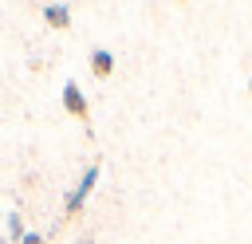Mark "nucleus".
Instances as JSON below:
<instances>
[{"label":"nucleus","mask_w":252,"mask_h":244,"mask_svg":"<svg viewBox=\"0 0 252 244\" xmlns=\"http://www.w3.org/2000/svg\"><path fill=\"white\" fill-rule=\"evenodd\" d=\"M94 181H98V165H91V169L83 173V181L71 189V197H67V205H63V213H67V216H75V213H79V205L87 201V193H91V185H94Z\"/></svg>","instance_id":"obj_1"},{"label":"nucleus","mask_w":252,"mask_h":244,"mask_svg":"<svg viewBox=\"0 0 252 244\" xmlns=\"http://www.w3.org/2000/svg\"><path fill=\"white\" fill-rule=\"evenodd\" d=\"M63 106H67V114L87 118V98H83V91H79L75 83H67V87H63Z\"/></svg>","instance_id":"obj_2"},{"label":"nucleus","mask_w":252,"mask_h":244,"mask_svg":"<svg viewBox=\"0 0 252 244\" xmlns=\"http://www.w3.org/2000/svg\"><path fill=\"white\" fill-rule=\"evenodd\" d=\"M43 20H47L51 28H71V8H67V4H47V8H43Z\"/></svg>","instance_id":"obj_3"},{"label":"nucleus","mask_w":252,"mask_h":244,"mask_svg":"<svg viewBox=\"0 0 252 244\" xmlns=\"http://www.w3.org/2000/svg\"><path fill=\"white\" fill-rule=\"evenodd\" d=\"M110 67H114V59H110V51H102V47H98V51L91 55V71H94V75L102 79V75H110Z\"/></svg>","instance_id":"obj_4"},{"label":"nucleus","mask_w":252,"mask_h":244,"mask_svg":"<svg viewBox=\"0 0 252 244\" xmlns=\"http://www.w3.org/2000/svg\"><path fill=\"white\" fill-rule=\"evenodd\" d=\"M8 232H12L16 240H24V220H20V216H8Z\"/></svg>","instance_id":"obj_5"},{"label":"nucleus","mask_w":252,"mask_h":244,"mask_svg":"<svg viewBox=\"0 0 252 244\" xmlns=\"http://www.w3.org/2000/svg\"><path fill=\"white\" fill-rule=\"evenodd\" d=\"M20 244H43V236H39V232H24V240H20Z\"/></svg>","instance_id":"obj_6"}]
</instances>
